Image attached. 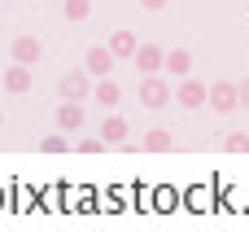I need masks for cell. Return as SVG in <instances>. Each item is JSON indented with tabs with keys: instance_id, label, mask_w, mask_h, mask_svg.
<instances>
[{
	"instance_id": "17",
	"label": "cell",
	"mask_w": 249,
	"mask_h": 232,
	"mask_svg": "<svg viewBox=\"0 0 249 232\" xmlns=\"http://www.w3.org/2000/svg\"><path fill=\"white\" fill-rule=\"evenodd\" d=\"M39 149H44V154H61V149H66V136H44Z\"/></svg>"
},
{
	"instance_id": "16",
	"label": "cell",
	"mask_w": 249,
	"mask_h": 232,
	"mask_svg": "<svg viewBox=\"0 0 249 232\" xmlns=\"http://www.w3.org/2000/svg\"><path fill=\"white\" fill-rule=\"evenodd\" d=\"M223 149H228V154H249V136L245 132H232V136L223 140Z\"/></svg>"
},
{
	"instance_id": "12",
	"label": "cell",
	"mask_w": 249,
	"mask_h": 232,
	"mask_svg": "<svg viewBox=\"0 0 249 232\" xmlns=\"http://www.w3.org/2000/svg\"><path fill=\"white\" fill-rule=\"evenodd\" d=\"M57 127L61 132H79L83 127V101H61L57 105Z\"/></svg>"
},
{
	"instance_id": "15",
	"label": "cell",
	"mask_w": 249,
	"mask_h": 232,
	"mask_svg": "<svg viewBox=\"0 0 249 232\" xmlns=\"http://www.w3.org/2000/svg\"><path fill=\"white\" fill-rule=\"evenodd\" d=\"M61 18L66 22H88L92 18V0H61Z\"/></svg>"
},
{
	"instance_id": "8",
	"label": "cell",
	"mask_w": 249,
	"mask_h": 232,
	"mask_svg": "<svg viewBox=\"0 0 249 232\" xmlns=\"http://www.w3.org/2000/svg\"><path fill=\"white\" fill-rule=\"evenodd\" d=\"M44 57V44L35 39V35H18L13 39V61H22V66H35Z\"/></svg>"
},
{
	"instance_id": "4",
	"label": "cell",
	"mask_w": 249,
	"mask_h": 232,
	"mask_svg": "<svg viewBox=\"0 0 249 232\" xmlns=\"http://www.w3.org/2000/svg\"><path fill=\"white\" fill-rule=\"evenodd\" d=\"M206 88H210V83H201V79L184 75V79H179V88H175L171 97H175L184 110H201V105H206Z\"/></svg>"
},
{
	"instance_id": "13",
	"label": "cell",
	"mask_w": 249,
	"mask_h": 232,
	"mask_svg": "<svg viewBox=\"0 0 249 232\" xmlns=\"http://www.w3.org/2000/svg\"><path fill=\"white\" fill-rule=\"evenodd\" d=\"M127 132H131V127H127L123 114H109V118L101 123V140H105V145H127Z\"/></svg>"
},
{
	"instance_id": "11",
	"label": "cell",
	"mask_w": 249,
	"mask_h": 232,
	"mask_svg": "<svg viewBox=\"0 0 249 232\" xmlns=\"http://www.w3.org/2000/svg\"><path fill=\"white\" fill-rule=\"evenodd\" d=\"M109 53H114V61H131V53H136V35L127 31V26H118L114 35H109V44H105Z\"/></svg>"
},
{
	"instance_id": "19",
	"label": "cell",
	"mask_w": 249,
	"mask_h": 232,
	"mask_svg": "<svg viewBox=\"0 0 249 232\" xmlns=\"http://www.w3.org/2000/svg\"><path fill=\"white\" fill-rule=\"evenodd\" d=\"M236 97H241V105L249 110V75H245V83H236Z\"/></svg>"
},
{
	"instance_id": "5",
	"label": "cell",
	"mask_w": 249,
	"mask_h": 232,
	"mask_svg": "<svg viewBox=\"0 0 249 232\" xmlns=\"http://www.w3.org/2000/svg\"><path fill=\"white\" fill-rule=\"evenodd\" d=\"M162 57H166V53H162L158 44H136V53H131V61H136L140 75H158V70H162Z\"/></svg>"
},
{
	"instance_id": "9",
	"label": "cell",
	"mask_w": 249,
	"mask_h": 232,
	"mask_svg": "<svg viewBox=\"0 0 249 232\" xmlns=\"http://www.w3.org/2000/svg\"><path fill=\"white\" fill-rule=\"evenodd\" d=\"M31 83H35V79H31V66L13 61V66L4 70V88H9L13 97H26V92H31Z\"/></svg>"
},
{
	"instance_id": "18",
	"label": "cell",
	"mask_w": 249,
	"mask_h": 232,
	"mask_svg": "<svg viewBox=\"0 0 249 232\" xmlns=\"http://www.w3.org/2000/svg\"><path fill=\"white\" fill-rule=\"evenodd\" d=\"M105 149V140L101 136H88V140H79V154H101Z\"/></svg>"
},
{
	"instance_id": "6",
	"label": "cell",
	"mask_w": 249,
	"mask_h": 232,
	"mask_svg": "<svg viewBox=\"0 0 249 232\" xmlns=\"http://www.w3.org/2000/svg\"><path fill=\"white\" fill-rule=\"evenodd\" d=\"M83 70H88L92 79H105V75L114 70V53H109L105 44H96V48H88V57H83Z\"/></svg>"
},
{
	"instance_id": "14",
	"label": "cell",
	"mask_w": 249,
	"mask_h": 232,
	"mask_svg": "<svg viewBox=\"0 0 249 232\" xmlns=\"http://www.w3.org/2000/svg\"><path fill=\"white\" fill-rule=\"evenodd\" d=\"M140 145H144V149H149V154H166V149H171V145H175V136H171V132H166V127H149V132H144V140H140Z\"/></svg>"
},
{
	"instance_id": "1",
	"label": "cell",
	"mask_w": 249,
	"mask_h": 232,
	"mask_svg": "<svg viewBox=\"0 0 249 232\" xmlns=\"http://www.w3.org/2000/svg\"><path fill=\"white\" fill-rule=\"evenodd\" d=\"M171 79H162V75H140V105L144 110H162L166 101H171Z\"/></svg>"
},
{
	"instance_id": "7",
	"label": "cell",
	"mask_w": 249,
	"mask_h": 232,
	"mask_svg": "<svg viewBox=\"0 0 249 232\" xmlns=\"http://www.w3.org/2000/svg\"><path fill=\"white\" fill-rule=\"evenodd\" d=\"M162 70H166V79H184V75H193V53H188V48H171V53L162 57Z\"/></svg>"
},
{
	"instance_id": "10",
	"label": "cell",
	"mask_w": 249,
	"mask_h": 232,
	"mask_svg": "<svg viewBox=\"0 0 249 232\" xmlns=\"http://www.w3.org/2000/svg\"><path fill=\"white\" fill-rule=\"evenodd\" d=\"M92 97H96V105H101V110H118V101H123V88H118V83L105 75V79H96V83H92Z\"/></svg>"
},
{
	"instance_id": "20",
	"label": "cell",
	"mask_w": 249,
	"mask_h": 232,
	"mask_svg": "<svg viewBox=\"0 0 249 232\" xmlns=\"http://www.w3.org/2000/svg\"><path fill=\"white\" fill-rule=\"evenodd\" d=\"M140 9H149V13H158V9H166V0H140Z\"/></svg>"
},
{
	"instance_id": "3",
	"label": "cell",
	"mask_w": 249,
	"mask_h": 232,
	"mask_svg": "<svg viewBox=\"0 0 249 232\" xmlns=\"http://www.w3.org/2000/svg\"><path fill=\"white\" fill-rule=\"evenodd\" d=\"M57 92H61V101H88L92 97V75L88 70H70V75H61Z\"/></svg>"
},
{
	"instance_id": "2",
	"label": "cell",
	"mask_w": 249,
	"mask_h": 232,
	"mask_svg": "<svg viewBox=\"0 0 249 232\" xmlns=\"http://www.w3.org/2000/svg\"><path fill=\"white\" fill-rule=\"evenodd\" d=\"M206 105H210V110H219V114H232V110H241L236 83H232V79H214V83L206 88Z\"/></svg>"
},
{
	"instance_id": "21",
	"label": "cell",
	"mask_w": 249,
	"mask_h": 232,
	"mask_svg": "<svg viewBox=\"0 0 249 232\" xmlns=\"http://www.w3.org/2000/svg\"><path fill=\"white\" fill-rule=\"evenodd\" d=\"M0 127H4V114H0Z\"/></svg>"
}]
</instances>
